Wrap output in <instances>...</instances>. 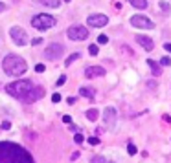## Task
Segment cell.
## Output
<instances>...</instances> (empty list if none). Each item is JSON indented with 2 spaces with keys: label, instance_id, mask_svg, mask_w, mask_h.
Returning <instances> with one entry per match:
<instances>
[{
  "label": "cell",
  "instance_id": "29",
  "mask_svg": "<svg viewBox=\"0 0 171 163\" xmlns=\"http://www.w3.org/2000/svg\"><path fill=\"white\" fill-rule=\"evenodd\" d=\"M147 86L151 90H155V88H157V81H147Z\"/></svg>",
  "mask_w": 171,
  "mask_h": 163
},
{
  "label": "cell",
  "instance_id": "30",
  "mask_svg": "<svg viewBox=\"0 0 171 163\" xmlns=\"http://www.w3.org/2000/svg\"><path fill=\"white\" fill-rule=\"evenodd\" d=\"M52 101H53V103H59V101H61V95H59V93H53V95H52Z\"/></svg>",
  "mask_w": 171,
  "mask_h": 163
},
{
  "label": "cell",
  "instance_id": "19",
  "mask_svg": "<svg viewBox=\"0 0 171 163\" xmlns=\"http://www.w3.org/2000/svg\"><path fill=\"white\" fill-rule=\"evenodd\" d=\"M77 59H79V53H72V55L66 59V62H64V64H66V66H70V64H72L74 61H77Z\"/></svg>",
  "mask_w": 171,
  "mask_h": 163
},
{
  "label": "cell",
  "instance_id": "28",
  "mask_svg": "<svg viewBox=\"0 0 171 163\" xmlns=\"http://www.w3.org/2000/svg\"><path fill=\"white\" fill-rule=\"evenodd\" d=\"M64 81H66V77H64V75H61V77H59V79H57V86H61V85H64Z\"/></svg>",
  "mask_w": 171,
  "mask_h": 163
},
{
  "label": "cell",
  "instance_id": "31",
  "mask_svg": "<svg viewBox=\"0 0 171 163\" xmlns=\"http://www.w3.org/2000/svg\"><path fill=\"white\" fill-rule=\"evenodd\" d=\"M35 70H37L39 73H42V72H44V64H37V66H35Z\"/></svg>",
  "mask_w": 171,
  "mask_h": 163
},
{
  "label": "cell",
  "instance_id": "26",
  "mask_svg": "<svg viewBox=\"0 0 171 163\" xmlns=\"http://www.w3.org/2000/svg\"><path fill=\"white\" fill-rule=\"evenodd\" d=\"M74 139H75V143H83V139H85V137H83V134H79V132H77V134L74 136Z\"/></svg>",
  "mask_w": 171,
  "mask_h": 163
},
{
  "label": "cell",
  "instance_id": "8",
  "mask_svg": "<svg viewBox=\"0 0 171 163\" xmlns=\"http://www.w3.org/2000/svg\"><path fill=\"white\" fill-rule=\"evenodd\" d=\"M63 51H64L63 44H50L46 50H44V57L50 59V61H55V59H59L63 55Z\"/></svg>",
  "mask_w": 171,
  "mask_h": 163
},
{
  "label": "cell",
  "instance_id": "21",
  "mask_svg": "<svg viewBox=\"0 0 171 163\" xmlns=\"http://www.w3.org/2000/svg\"><path fill=\"white\" fill-rule=\"evenodd\" d=\"M127 152H129V154H136V152H138V149L133 145V143H129V145H127Z\"/></svg>",
  "mask_w": 171,
  "mask_h": 163
},
{
  "label": "cell",
  "instance_id": "15",
  "mask_svg": "<svg viewBox=\"0 0 171 163\" xmlns=\"http://www.w3.org/2000/svg\"><path fill=\"white\" fill-rule=\"evenodd\" d=\"M79 93H81L83 97H88V99H92V97H94V90H92V88H88V86H81V88H79Z\"/></svg>",
  "mask_w": 171,
  "mask_h": 163
},
{
  "label": "cell",
  "instance_id": "11",
  "mask_svg": "<svg viewBox=\"0 0 171 163\" xmlns=\"http://www.w3.org/2000/svg\"><path fill=\"white\" fill-rule=\"evenodd\" d=\"M103 119H105V123H107L109 126H114V123H116V110L114 108H105L103 110Z\"/></svg>",
  "mask_w": 171,
  "mask_h": 163
},
{
  "label": "cell",
  "instance_id": "2",
  "mask_svg": "<svg viewBox=\"0 0 171 163\" xmlns=\"http://www.w3.org/2000/svg\"><path fill=\"white\" fill-rule=\"evenodd\" d=\"M2 68L4 72L8 73V75H22V73H26L28 70V64L26 61L21 57V55H15V53H9V55H6V59L2 61Z\"/></svg>",
  "mask_w": 171,
  "mask_h": 163
},
{
  "label": "cell",
  "instance_id": "25",
  "mask_svg": "<svg viewBox=\"0 0 171 163\" xmlns=\"http://www.w3.org/2000/svg\"><path fill=\"white\" fill-rule=\"evenodd\" d=\"M160 9H162L164 13H169V6H168L166 2H160Z\"/></svg>",
  "mask_w": 171,
  "mask_h": 163
},
{
  "label": "cell",
  "instance_id": "16",
  "mask_svg": "<svg viewBox=\"0 0 171 163\" xmlns=\"http://www.w3.org/2000/svg\"><path fill=\"white\" fill-rule=\"evenodd\" d=\"M37 2L42 4V6H46V7H52V9L59 7V0H37Z\"/></svg>",
  "mask_w": 171,
  "mask_h": 163
},
{
  "label": "cell",
  "instance_id": "18",
  "mask_svg": "<svg viewBox=\"0 0 171 163\" xmlns=\"http://www.w3.org/2000/svg\"><path fill=\"white\" fill-rule=\"evenodd\" d=\"M87 117L90 121H96L98 117H99V112L96 110V108H90V110H87Z\"/></svg>",
  "mask_w": 171,
  "mask_h": 163
},
{
  "label": "cell",
  "instance_id": "10",
  "mask_svg": "<svg viewBox=\"0 0 171 163\" xmlns=\"http://www.w3.org/2000/svg\"><path fill=\"white\" fill-rule=\"evenodd\" d=\"M42 95H44V88L42 86H33V90L24 97V103H35L37 99H41Z\"/></svg>",
  "mask_w": 171,
  "mask_h": 163
},
{
  "label": "cell",
  "instance_id": "32",
  "mask_svg": "<svg viewBox=\"0 0 171 163\" xmlns=\"http://www.w3.org/2000/svg\"><path fill=\"white\" fill-rule=\"evenodd\" d=\"M63 121H64V123H68V125H70V123H72V117H70V116H63Z\"/></svg>",
  "mask_w": 171,
  "mask_h": 163
},
{
  "label": "cell",
  "instance_id": "27",
  "mask_svg": "<svg viewBox=\"0 0 171 163\" xmlns=\"http://www.w3.org/2000/svg\"><path fill=\"white\" fill-rule=\"evenodd\" d=\"M88 143H90V145H98L99 139H98V137H88Z\"/></svg>",
  "mask_w": 171,
  "mask_h": 163
},
{
  "label": "cell",
  "instance_id": "3",
  "mask_svg": "<svg viewBox=\"0 0 171 163\" xmlns=\"http://www.w3.org/2000/svg\"><path fill=\"white\" fill-rule=\"evenodd\" d=\"M33 86L35 85H33L31 81L21 79V81H15V83H11V85H8L6 86V92L9 93V95H13V97H17V99H22L24 101V97L33 90Z\"/></svg>",
  "mask_w": 171,
  "mask_h": 163
},
{
  "label": "cell",
  "instance_id": "1",
  "mask_svg": "<svg viewBox=\"0 0 171 163\" xmlns=\"http://www.w3.org/2000/svg\"><path fill=\"white\" fill-rule=\"evenodd\" d=\"M0 163H33V158L17 143L0 141Z\"/></svg>",
  "mask_w": 171,
  "mask_h": 163
},
{
  "label": "cell",
  "instance_id": "41",
  "mask_svg": "<svg viewBox=\"0 0 171 163\" xmlns=\"http://www.w3.org/2000/svg\"><path fill=\"white\" fill-rule=\"evenodd\" d=\"M64 2H70V0H64Z\"/></svg>",
  "mask_w": 171,
  "mask_h": 163
},
{
  "label": "cell",
  "instance_id": "12",
  "mask_svg": "<svg viewBox=\"0 0 171 163\" xmlns=\"http://www.w3.org/2000/svg\"><path fill=\"white\" fill-rule=\"evenodd\" d=\"M136 42L144 48V50H147V51L153 50V41H151L149 37H145V35H136Z\"/></svg>",
  "mask_w": 171,
  "mask_h": 163
},
{
  "label": "cell",
  "instance_id": "13",
  "mask_svg": "<svg viewBox=\"0 0 171 163\" xmlns=\"http://www.w3.org/2000/svg\"><path fill=\"white\" fill-rule=\"evenodd\" d=\"M105 70L101 66H88L87 70H85V75L87 77H98V75H103Z\"/></svg>",
  "mask_w": 171,
  "mask_h": 163
},
{
  "label": "cell",
  "instance_id": "38",
  "mask_svg": "<svg viewBox=\"0 0 171 163\" xmlns=\"http://www.w3.org/2000/svg\"><path fill=\"white\" fill-rule=\"evenodd\" d=\"M77 158H79V152H74V154H72V161L77 160Z\"/></svg>",
  "mask_w": 171,
  "mask_h": 163
},
{
  "label": "cell",
  "instance_id": "40",
  "mask_svg": "<svg viewBox=\"0 0 171 163\" xmlns=\"http://www.w3.org/2000/svg\"><path fill=\"white\" fill-rule=\"evenodd\" d=\"M4 9H6V4H2V2H0V11H4Z\"/></svg>",
  "mask_w": 171,
  "mask_h": 163
},
{
  "label": "cell",
  "instance_id": "22",
  "mask_svg": "<svg viewBox=\"0 0 171 163\" xmlns=\"http://www.w3.org/2000/svg\"><path fill=\"white\" fill-rule=\"evenodd\" d=\"M98 42H99V44H107V42H109V37H107V35H99V37H98Z\"/></svg>",
  "mask_w": 171,
  "mask_h": 163
},
{
  "label": "cell",
  "instance_id": "7",
  "mask_svg": "<svg viewBox=\"0 0 171 163\" xmlns=\"http://www.w3.org/2000/svg\"><path fill=\"white\" fill-rule=\"evenodd\" d=\"M131 24H133L134 28H140V29H153L155 28L153 20H149L144 15H134V17L131 18Z\"/></svg>",
  "mask_w": 171,
  "mask_h": 163
},
{
  "label": "cell",
  "instance_id": "23",
  "mask_svg": "<svg viewBox=\"0 0 171 163\" xmlns=\"http://www.w3.org/2000/svg\"><path fill=\"white\" fill-rule=\"evenodd\" d=\"M92 163H109V161L105 160V158H101V156H96V158L92 160Z\"/></svg>",
  "mask_w": 171,
  "mask_h": 163
},
{
  "label": "cell",
  "instance_id": "20",
  "mask_svg": "<svg viewBox=\"0 0 171 163\" xmlns=\"http://www.w3.org/2000/svg\"><path fill=\"white\" fill-rule=\"evenodd\" d=\"M98 51H99V48L96 46V44H90V46H88V53H90V55H98Z\"/></svg>",
  "mask_w": 171,
  "mask_h": 163
},
{
  "label": "cell",
  "instance_id": "24",
  "mask_svg": "<svg viewBox=\"0 0 171 163\" xmlns=\"http://www.w3.org/2000/svg\"><path fill=\"white\" fill-rule=\"evenodd\" d=\"M160 64H164V66H169V64H171V59H169V57H162V59H160Z\"/></svg>",
  "mask_w": 171,
  "mask_h": 163
},
{
  "label": "cell",
  "instance_id": "34",
  "mask_svg": "<svg viewBox=\"0 0 171 163\" xmlns=\"http://www.w3.org/2000/svg\"><path fill=\"white\" fill-rule=\"evenodd\" d=\"M162 117H164L166 123H171V116H168V114H166V116H162Z\"/></svg>",
  "mask_w": 171,
  "mask_h": 163
},
{
  "label": "cell",
  "instance_id": "4",
  "mask_svg": "<svg viewBox=\"0 0 171 163\" xmlns=\"http://www.w3.org/2000/svg\"><path fill=\"white\" fill-rule=\"evenodd\" d=\"M31 26L35 29L44 31V29H50V28L55 26V18L52 17V15H37V17L31 18Z\"/></svg>",
  "mask_w": 171,
  "mask_h": 163
},
{
  "label": "cell",
  "instance_id": "14",
  "mask_svg": "<svg viewBox=\"0 0 171 163\" xmlns=\"http://www.w3.org/2000/svg\"><path fill=\"white\" fill-rule=\"evenodd\" d=\"M147 66L151 68V72H153V75H155V77L162 75V68H160V64H157V62L153 61V59H147Z\"/></svg>",
  "mask_w": 171,
  "mask_h": 163
},
{
  "label": "cell",
  "instance_id": "5",
  "mask_svg": "<svg viewBox=\"0 0 171 163\" xmlns=\"http://www.w3.org/2000/svg\"><path fill=\"white\" fill-rule=\"evenodd\" d=\"M9 37L13 39V42L17 44V46H26L28 44V33L18 26H13L9 29Z\"/></svg>",
  "mask_w": 171,
  "mask_h": 163
},
{
  "label": "cell",
  "instance_id": "37",
  "mask_svg": "<svg viewBox=\"0 0 171 163\" xmlns=\"http://www.w3.org/2000/svg\"><path fill=\"white\" fill-rule=\"evenodd\" d=\"M33 44H35V46H37V44H42V41H41V39H33Z\"/></svg>",
  "mask_w": 171,
  "mask_h": 163
},
{
  "label": "cell",
  "instance_id": "33",
  "mask_svg": "<svg viewBox=\"0 0 171 163\" xmlns=\"http://www.w3.org/2000/svg\"><path fill=\"white\" fill-rule=\"evenodd\" d=\"M9 126H11V125H9V121H4V123H2V128H4V130H8Z\"/></svg>",
  "mask_w": 171,
  "mask_h": 163
},
{
  "label": "cell",
  "instance_id": "6",
  "mask_svg": "<svg viewBox=\"0 0 171 163\" xmlns=\"http://www.w3.org/2000/svg\"><path fill=\"white\" fill-rule=\"evenodd\" d=\"M66 35L70 41H85L88 37V29L83 26H72V28H68Z\"/></svg>",
  "mask_w": 171,
  "mask_h": 163
},
{
  "label": "cell",
  "instance_id": "9",
  "mask_svg": "<svg viewBox=\"0 0 171 163\" xmlns=\"http://www.w3.org/2000/svg\"><path fill=\"white\" fill-rule=\"evenodd\" d=\"M87 22H88V26H92V28H103L105 24L109 22V18H107V15H90L87 18Z\"/></svg>",
  "mask_w": 171,
  "mask_h": 163
},
{
  "label": "cell",
  "instance_id": "39",
  "mask_svg": "<svg viewBox=\"0 0 171 163\" xmlns=\"http://www.w3.org/2000/svg\"><path fill=\"white\" fill-rule=\"evenodd\" d=\"M164 48H166V50H168V51L171 53V44H164Z\"/></svg>",
  "mask_w": 171,
  "mask_h": 163
},
{
  "label": "cell",
  "instance_id": "17",
  "mask_svg": "<svg viewBox=\"0 0 171 163\" xmlns=\"http://www.w3.org/2000/svg\"><path fill=\"white\" fill-rule=\"evenodd\" d=\"M129 4H131V6H134V7H138V9H145V7H147V0H129Z\"/></svg>",
  "mask_w": 171,
  "mask_h": 163
},
{
  "label": "cell",
  "instance_id": "36",
  "mask_svg": "<svg viewBox=\"0 0 171 163\" xmlns=\"http://www.w3.org/2000/svg\"><path fill=\"white\" fill-rule=\"evenodd\" d=\"M66 101H68V105H74V103H75V97H68Z\"/></svg>",
  "mask_w": 171,
  "mask_h": 163
},
{
  "label": "cell",
  "instance_id": "35",
  "mask_svg": "<svg viewBox=\"0 0 171 163\" xmlns=\"http://www.w3.org/2000/svg\"><path fill=\"white\" fill-rule=\"evenodd\" d=\"M70 130H72V132H75V134H77V130H79V128L75 126V125H70Z\"/></svg>",
  "mask_w": 171,
  "mask_h": 163
}]
</instances>
